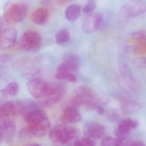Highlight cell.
I'll return each mask as SVG.
<instances>
[{
	"instance_id": "1",
	"label": "cell",
	"mask_w": 146,
	"mask_h": 146,
	"mask_svg": "<svg viewBox=\"0 0 146 146\" xmlns=\"http://www.w3.org/2000/svg\"><path fill=\"white\" fill-rule=\"evenodd\" d=\"M23 114L32 136L42 137L46 134L50 128V122L46 113L35 103L25 104Z\"/></svg>"
},
{
	"instance_id": "2",
	"label": "cell",
	"mask_w": 146,
	"mask_h": 146,
	"mask_svg": "<svg viewBox=\"0 0 146 146\" xmlns=\"http://www.w3.org/2000/svg\"><path fill=\"white\" fill-rule=\"evenodd\" d=\"M79 130L75 127L60 125L54 127L50 131L49 138L57 146L73 145L78 139Z\"/></svg>"
},
{
	"instance_id": "3",
	"label": "cell",
	"mask_w": 146,
	"mask_h": 146,
	"mask_svg": "<svg viewBox=\"0 0 146 146\" xmlns=\"http://www.w3.org/2000/svg\"><path fill=\"white\" fill-rule=\"evenodd\" d=\"M71 102L75 106H83L88 110H95L97 105L95 103L94 94L92 90L86 86H80L74 91Z\"/></svg>"
},
{
	"instance_id": "4",
	"label": "cell",
	"mask_w": 146,
	"mask_h": 146,
	"mask_svg": "<svg viewBox=\"0 0 146 146\" xmlns=\"http://www.w3.org/2000/svg\"><path fill=\"white\" fill-rule=\"evenodd\" d=\"M63 85L56 82H49L48 87L43 96L38 100L43 107H50L58 103L64 94Z\"/></svg>"
},
{
	"instance_id": "5",
	"label": "cell",
	"mask_w": 146,
	"mask_h": 146,
	"mask_svg": "<svg viewBox=\"0 0 146 146\" xmlns=\"http://www.w3.org/2000/svg\"><path fill=\"white\" fill-rule=\"evenodd\" d=\"M42 38L37 32L34 30H27L21 38L20 47L25 51H34L40 48Z\"/></svg>"
},
{
	"instance_id": "6",
	"label": "cell",
	"mask_w": 146,
	"mask_h": 146,
	"mask_svg": "<svg viewBox=\"0 0 146 146\" xmlns=\"http://www.w3.org/2000/svg\"><path fill=\"white\" fill-rule=\"evenodd\" d=\"M28 11V6L25 3H17L11 4L5 11L4 19L7 22L19 23L25 19Z\"/></svg>"
},
{
	"instance_id": "7",
	"label": "cell",
	"mask_w": 146,
	"mask_h": 146,
	"mask_svg": "<svg viewBox=\"0 0 146 146\" xmlns=\"http://www.w3.org/2000/svg\"><path fill=\"white\" fill-rule=\"evenodd\" d=\"M146 13V1L133 0L128 2L122 7L121 15L125 18L138 17Z\"/></svg>"
},
{
	"instance_id": "8",
	"label": "cell",
	"mask_w": 146,
	"mask_h": 146,
	"mask_svg": "<svg viewBox=\"0 0 146 146\" xmlns=\"http://www.w3.org/2000/svg\"><path fill=\"white\" fill-rule=\"evenodd\" d=\"M25 106V103L18 100L4 102L0 106V115L1 117H9L23 114Z\"/></svg>"
},
{
	"instance_id": "9",
	"label": "cell",
	"mask_w": 146,
	"mask_h": 146,
	"mask_svg": "<svg viewBox=\"0 0 146 146\" xmlns=\"http://www.w3.org/2000/svg\"><path fill=\"white\" fill-rule=\"evenodd\" d=\"M16 131L14 121L9 117H3L0 121V141L10 142L13 140Z\"/></svg>"
},
{
	"instance_id": "10",
	"label": "cell",
	"mask_w": 146,
	"mask_h": 146,
	"mask_svg": "<svg viewBox=\"0 0 146 146\" xmlns=\"http://www.w3.org/2000/svg\"><path fill=\"white\" fill-rule=\"evenodd\" d=\"M48 83L40 78H33L27 82V88L31 95L38 100L45 92Z\"/></svg>"
},
{
	"instance_id": "11",
	"label": "cell",
	"mask_w": 146,
	"mask_h": 146,
	"mask_svg": "<svg viewBox=\"0 0 146 146\" xmlns=\"http://www.w3.org/2000/svg\"><path fill=\"white\" fill-rule=\"evenodd\" d=\"M101 27V13L90 14L85 18L82 22V29L85 33H93Z\"/></svg>"
},
{
	"instance_id": "12",
	"label": "cell",
	"mask_w": 146,
	"mask_h": 146,
	"mask_svg": "<svg viewBox=\"0 0 146 146\" xmlns=\"http://www.w3.org/2000/svg\"><path fill=\"white\" fill-rule=\"evenodd\" d=\"M17 32L13 27L4 29L1 34L0 48L2 50H7L14 46L17 40Z\"/></svg>"
},
{
	"instance_id": "13",
	"label": "cell",
	"mask_w": 146,
	"mask_h": 146,
	"mask_svg": "<svg viewBox=\"0 0 146 146\" xmlns=\"http://www.w3.org/2000/svg\"><path fill=\"white\" fill-rule=\"evenodd\" d=\"M83 132L86 137L91 139H99L104 134L105 128L98 123H87L84 126Z\"/></svg>"
},
{
	"instance_id": "14",
	"label": "cell",
	"mask_w": 146,
	"mask_h": 146,
	"mask_svg": "<svg viewBox=\"0 0 146 146\" xmlns=\"http://www.w3.org/2000/svg\"><path fill=\"white\" fill-rule=\"evenodd\" d=\"M81 119L82 116L80 112L76 106L73 105L66 107L62 113V121L66 123H76Z\"/></svg>"
},
{
	"instance_id": "15",
	"label": "cell",
	"mask_w": 146,
	"mask_h": 146,
	"mask_svg": "<svg viewBox=\"0 0 146 146\" xmlns=\"http://www.w3.org/2000/svg\"><path fill=\"white\" fill-rule=\"evenodd\" d=\"M50 12L45 7H40L35 9L31 15V19L33 23L38 25H45L49 21Z\"/></svg>"
},
{
	"instance_id": "16",
	"label": "cell",
	"mask_w": 146,
	"mask_h": 146,
	"mask_svg": "<svg viewBox=\"0 0 146 146\" xmlns=\"http://www.w3.org/2000/svg\"><path fill=\"white\" fill-rule=\"evenodd\" d=\"M81 6L78 4H73L66 9L65 15L69 21H74L77 19L80 15Z\"/></svg>"
},
{
	"instance_id": "17",
	"label": "cell",
	"mask_w": 146,
	"mask_h": 146,
	"mask_svg": "<svg viewBox=\"0 0 146 146\" xmlns=\"http://www.w3.org/2000/svg\"><path fill=\"white\" fill-rule=\"evenodd\" d=\"M19 90L18 83L11 82L1 90V94L5 98H8L9 96H14L18 94Z\"/></svg>"
},
{
	"instance_id": "18",
	"label": "cell",
	"mask_w": 146,
	"mask_h": 146,
	"mask_svg": "<svg viewBox=\"0 0 146 146\" xmlns=\"http://www.w3.org/2000/svg\"><path fill=\"white\" fill-rule=\"evenodd\" d=\"M70 38L69 31L67 29H63L59 31L55 35V41L59 45L67 42Z\"/></svg>"
},
{
	"instance_id": "19",
	"label": "cell",
	"mask_w": 146,
	"mask_h": 146,
	"mask_svg": "<svg viewBox=\"0 0 146 146\" xmlns=\"http://www.w3.org/2000/svg\"><path fill=\"white\" fill-rule=\"evenodd\" d=\"M55 77L57 80L71 82H76L77 81V77L73 73L57 72Z\"/></svg>"
},
{
	"instance_id": "20",
	"label": "cell",
	"mask_w": 146,
	"mask_h": 146,
	"mask_svg": "<svg viewBox=\"0 0 146 146\" xmlns=\"http://www.w3.org/2000/svg\"><path fill=\"white\" fill-rule=\"evenodd\" d=\"M131 130L129 129L118 126L115 131V135L117 139L122 141L127 139L129 136Z\"/></svg>"
},
{
	"instance_id": "21",
	"label": "cell",
	"mask_w": 146,
	"mask_h": 146,
	"mask_svg": "<svg viewBox=\"0 0 146 146\" xmlns=\"http://www.w3.org/2000/svg\"><path fill=\"white\" fill-rule=\"evenodd\" d=\"M122 141L110 137H105L101 142V146H120Z\"/></svg>"
},
{
	"instance_id": "22",
	"label": "cell",
	"mask_w": 146,
	"mask_h": 146,
	"mask_svg": "<svg viewBox=\"0 0 146 146\" xmlns=\"http://www.w3.org/2000/svg\"><path fill=\"white\" fill-rule=\"evenodd\" d=\"M74 146H96V144L91 139L84 137L80 139H77L73 144Z\"/></svg>"
},
{
	"instance_id": "23",
	"label": "cell",
	"mask_w": 146,
	"mask_h": 146,
	"mask_svg": "<svg viewBox=\"0 0 146 146\" xmlns=\"http://www.w3.org/2000/svg\"><path fill=\"white\" fill-rule=\"evenodd\" d=\"M139 125V123L137 121L130 119L123 120L119 123L118 126L123 127L129 129L136 128Z\"/></svg>"
},
{
	"instance_id": "24",
	"label": "cell",
	"mask_w": 146,
	"mask_h": 146,
	"mask_svg": "<svg viewBox=\"0 0 146 146\" xmlns=\"http://www.w3.org/2000/svg\"><path fill=\"white\" fill-rule=\"evenodd\" d=\"M97 7L96 0H88L87 4L84 6L83 11L85 13H93Z\"/></svg>"
},
{
	"instance_id": "25",
	"label": "cell",
	"mask_w": 146,
	"mask_h": 146,
	"mask_svg": "<svg viewBox=\"0 0 146 146\" xmlns=\"http://www.w3.org/2000/svg\"><path fill=\"white\" fill-rule=\"evenodd\" d=\"M131 37L139 42H144L146 41V31L141 30L133 32L131 33Z\"/></svg>"
},
{
	"instance_id": "26",
	"label": "cell",
	"mask_w": 146,
	"mask_h": 146,
	"mask_svg": "<svg viewBox=\"0 0 146 146\" xmlns=\"http://www.w3.org/2000/svg\"><path fill=\"white\" fill-rule=\"evenodd\" d=\"M121 70L122 71L121 74L124 77V80H126V82L128 81L129 80L130 83L132 85V84L133 83L134 79L129 68L127 66H125L123 67Z\"/></svg>"
},
{
	"instance_id": "27",
	"label": "cell",
	"mask_w": 146,
	"mask_h": 146,
	"mask_svg": "<svg viewBox=\"0 0 146 146\" xmlns=\"http://www.w3.org/2000/svg\"><path fill=\"white\" fill-rule=\"evenodd\" d=\"M133 65L135 67L139 68H146V56L138 57L133 60Z\"/></svg>"
},
{
	"instance_id": "28",
	"label": "cell",
	"mask_w": 146,
	"mask_h": 146,
	"mask_svg": "<svg viewBox=\"0 0 146 146\" xmlns=\"http://www.w3.org/2000/svg\"><path fill=\"white\" fill-rule=\"evenodd\" d=\"M19 137L21 139H25L31 137L32 135L28 127L23 128L19 132Z\"/></svg>"
},
{
	"instance_id": "29",
	"label": "cell",
	"mask_w": 146,
	"mask_h": 146,
	"mask_svg": "<svg viewBox=\"0 0 146 146\" xmlns=\"http://www.w3.org/2000/svg\"><path fill=\"white\" fill-rule=\"evenodd\" d=\"M97 113L99 115H103L104 113V108L101 106L97 105L95 107V110Z\"/></svg>"
},
{
	"instance_id": "30",
	"label": "cell",
	"mask_w": 146,
	"mask_h": 146,
	"mask_svg": "<svg viewBox=\"0 0 146 146\" xmlns=\"http://www.w3.org/2000/svg\"><path fill=\"white\" fill-rule=\"evenodd\" d=\"M131 146H145L142 142L137 141L132 144Z\"/></svg>"
},
{
	"instance_id": "31",
	"label": "cell",
	"mask_w": 146,
	"mask_h": 146,
	"mask_svg": "<svg viewBox=\"0 0 146 146\" xmlns=\"http://www.w3.org/2000/svg\"><path fill=\"white\" fill-rule=\"evenodd\" d=\"M27 146H40V145L38 144H32Z\"/></svg>"
},
{
	"instance_id": "32",
	"label": "cell",
	"mask_w": 146,
	"mask_h": 146,
	"mask_svg": "<svg viewBox=\"0 0 146 146\" xmlns=\"http://www.w3.org/2000/svg\"><path fill=\"white\" fill-rule=\"evenodd\" d=\"M58 1H67V0H58Z\"/></svg>"
}]
</instances>
